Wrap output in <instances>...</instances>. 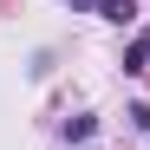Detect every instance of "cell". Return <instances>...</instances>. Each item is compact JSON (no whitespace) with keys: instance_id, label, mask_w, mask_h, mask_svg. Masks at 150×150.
I'll list each match as a JSON object with an SVG mask.
<instances>
[{"instance_id":"obj_2","label":"cell","mask_w":150,"mask_h":150,"mask_svg":"<svg viewBox=\"0 0 150 150\" xmlns=\"http://www.w3.org/2000/svg\"><path fill=\"white\" fill-rule=\"evenodd\" d=\"M98 20H111V26H137V0H98Z\"/></svg>"},{"instance_id":"obj_3","label":"cell","mask_w":150,"mask_h":150,"mask_svg":"<svg viewBox=\"0 0 150 150\" xmlns=\"http://www.w3.org/2000/svg\"><path fill=\"white\" fill-rule=\"evenodd\" d=\"M91 131H98V117H91V111H72V117H65V144H85Z\"/></svg>"},{"instance_id":"obj_1","label":"cell","mask_w":150,"mask_h":150,"mask_svg":"<svg viewBox=\"0 0 150 150\" xmlns=\"http://www.w3.org/2000/svg\"><path fill=\"white\" fill-rule=\"evenodd\" d=\"M144 72H150V33L124 46V79H144Z\"/></svg>"},{"instance_id":"obj_4","label":"cell","mask_w":150,"mask_h":150,"mask_svg":"<svg viewBox=\"0 0 150 150\" xmlns=\"http://www.w3.org/2000/svg\"><path fill=\"white\" fill-rule=\"evenodd\" d=\"M124 117H131L137 131H150V105H131V111H124Z\"/></svg>"}]
</instances>
